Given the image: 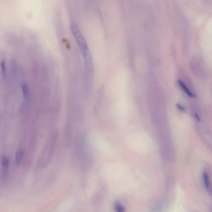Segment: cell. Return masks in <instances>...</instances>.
I'll return each mask as SVG.
<instances>
[{"instance_id":"cell-2","label":"cell","mask_w":212,"mask_h":212,"mask_svg":"<svg viewBox=\"0 0 212 212\" xmlns=\"http://www.w3.org/2000/svg\"><path fill=\"white\" fill-rule=\"evenodd\" d=\"M90 144L97 150L104 152H110V144L100 134L92 132L88 136Z\"/></svg>"},{"instance_id":"cell-10","label":"cell","mask_w":212,"mask_h":212,"mask_svg":"<svg viewBox=\"0 0 212 212\" xmlns=\"http://www.w3.org/2000/svg\"><path fill=\"white\" fill-rule=\"evenodd\" d=\"M177 107L179 110L181 111H184L185 110V108L183 107L182 105H181L180 104L178 103L177 104Z\"/></svg>"},{"instance_id":"cell-9","label":"cell","mask_w":212,"mask_h":212,"mask_svg":"<svg viewBox=\"0 0 212 212\" xmlns=\"http://www.w3.org/2000/svg\"><path fill=\"white\" fill-rule=\"evenodd\" d=\"M1 66L3 78L4 79V80H5L6 78V69L5 62L4 60H2L1 61Z\"/></svg>"},{"instance_id":"cell-11","label":"cell","mask_w":212,"mask_h":212,"mask_svg":"<svg viewBox=\"0 0 212 212\" xmlns=\"http://www.w3.org/2000/svg\"><path fill=\"white\" fill-rule=\"evenodd\" d=\"M195 116L196 119L198 120V121H199V122H200V119L199 118V115H198V114H197L195 113Z\"/></svg>"},{"instance_id":"cell-6","label":"cell","mask_w":212,"mask_h":212,"mask_svg":"<svg viewBox=\"0 0 212 212\" xmlns=\"http://www.w3.org/2000/svg\"><path fill=\"white\" fill-rule=\"evenodd\" d=\"M9 165V159L8 157L3 156L2 158V166L3 171L5 172L8 169Z\"/></svg>"},{"instance_id":"cell-4","label":"cell","mask_w":212,"mask_h":212,"mask_svg":"<svg viewBox=\"0 0 212 212\" xmlns=\"http://www.w3.org/2000/svg\"><path fill=\"white\" fill-rule=\"evenodd\" d=\"M23 94L26 100H27L30 96V90L28 86L25 82H22L21 84Z\"/></svg>"},{"instance_id":"cell-3","label":"cell","mask_w":212,"mask_h":212,"mask_svg":"<svg viewBox=\"0 0 212 212\" xmlns=\"http://www.w3.org/2000/svg\"><path fill=\"white\" fill-rule=\"evenodd\" d=\"M178 82L179 85H180L181 88L185 92V93H186L189 97H191V98H195L196 97L195 94L191 92V91L189 90L187 85H185V83L183 82V81L181 80H178Z\"/></svg>"},{"instance_id":"cell-8","label":"cell","mask_w":212,"mask_h":212,"mask_svg":"<svg viewBox=\"0 0 212 212\" xmlns=\"http://www.w3.org/2000/svg\"><path fill=\"white\" fill-rule=\"evenodd\" d=\"M114 207L116 212H125V208L119 202H115Z\"/></svg>"},{"instance_id":"cell-5","label":"cell","mask_w":212,"mask_h":212,"mask_svg":"<svg viewBox=\"0 0 212 212\" xmlns=\"http://www.w3.org/2000/svg\"><path fill=\"white\" fill-rule=\"evenodd\" d=\"M203 180L204 185L205 187L206 190L209 193H211V186H210L208 175L207 173H203Z\"/></svg>"},{"instance_id":"cell-7","label":"cell","mask_w":212,"mask_h":212,"mask_svg":"<svg viewBox=\"0 0 212 212\" xmlns=\"http://www.w3.org/2000/svg\"><path fill=\"white\" fill-rule=\"evenodd\" d=\"M23 151L21 149L17 150L15 154V159H16V163L18 165H20L23 159Z\"/></svg>"},{"instance_id":"cell-1","label":"cell","mask_w":212,"mask_h":212,"mask_svg":"<svg viewBox=\"0 0 212 212\" xmlns=\"http://www.w3.org/2000/svg\"><path fill=\"white\" fill-rule=\"evenodd\" d=\"M70 28L74 38L76 39L79 48L81 52L83 57L85 60V62H91L90 56V51L88 44L86 42L84 36L82 35L81 31L79 28L76 22L72 21L70 24Z\"/></svg>"}]
</instances>
